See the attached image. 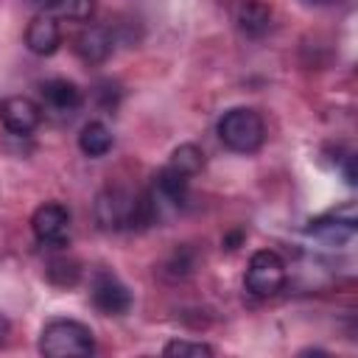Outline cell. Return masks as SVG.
I'll use <instances>...</instances> for the list:
<instances>
[{
    "instance_id": "7c38bea8",
    "label": "cell",
    "mask_w": 358,
    "mask_h": 358,
    "mask_svg": "<svg viewBox=\"0 0 358 358\" xmlns=\"http://www.w3.org/2000/svg\"><path fill=\"white\" fill-rule=\"evenodd\" d=\"M235 22L246 36H263L271 25V8L263 0H243L235 8Z\"/></svg>"
},
{
    "instance_id": "5bb4252c",
    "label": "cell",
    "mask_w": 358,
    "mask_h": 358,
    "mask_svg": "<svg viewBox=\"0 0 358 358\" xmlns=\"http://www.w3.org/2000/svg\"><path fill=\"white\" fill-rule=\"evenodd\" d=\"M173 171H179V173H185V176H196L201 168H204V151L199 148V145H193V143H185V145H179L173 154H171V162H168Z\"/></svg>"
},
{
    "instance_id": "6da1fadb",
    "label": "cell",
    "mask_w": 358,
    "mask_h": 358,
    "mask_svg": "<svg viewBox=\"0 0 358 358\" xmlns=\"http://www.w3.org/2000/svg\"><path fill=\"white\" fill-rule=\"evenodd\" d=\"M95 221L106 232L117 229H134L154 224L151 221V207L145 193H131L129 187H106L95 199Z\"/></svg>"
},
{
    "instance_id": "d6986e66",
    "label": "cell",
    "mask_w": 358,
    "mask_h": 358,
    "mask_svg": "<svg viewBox=\"0 0 358 358\" xmlns=\"http://www.w3.org/2000/svg\"><path fill=\"white\" fill-rule=\"evenodd\" d=\"M28 3H34V6H45V8H50V3H53V0H28Z\"/></svg>"
},
{
    "instance_id": "9a60e30c",
    "label": "cell",
    "mask_w": 358,
    "mask_h": 358,
    "mask_svg": "<svg viewBox=\"0 0 358 358\" xmlns=\"http://www.w3.org/2000/svg\"><path fill=\"white\" fill-rule=\"evenodd\" d=\"M50 8H53L56 17L76 20V22H87V20H92V14H95L98 0H53Z\"/></svg>"
},
{
    "instance_id": "2e32d148",
    "label": "cell",
    "mask_w": 358,
    "mask_h": 358,
    "mask_svg": "<svg viewBox=\"0 0 358 358\" xmlns=\"http://www.w3.org/2000/svg\"><path fill=\"white\" fill-rule=\"evenodd\" d=\"M162 352L165 355H215V350L210 344H204V341H182V338L168 341Z\"/></svg>"
},
{
    "instance_id": "7a4b0ae2",
    "label": "cell",
    "mask_w": 358,
    "mask_h": 358,
    "mask_svg": "<svg viewBox=\"0 0 358 358\" xmlns=\"http://www.w3.org/2000/svg\"><path fill=\"white\" fill-rule=\"evenodd\" d=\"M39 352L48 358H84L95 352V338L84 322L50 319L39 333Z\"/></svg>"
},
{
    "instance_id": "277c9868",
    "label": "cell",
    "mask_w": 358,
    "mask_h": 358,
    "mask_svg": "<svg viewBox=\"0 0 358 358\" xmlns=\"http://www.w3.org/2000/svg\"><path fill=\"white\" fill-rule=\"evenodd\" d=\"M285 280H288V266L274 249H257L249 257V266H246V274H243V285H246V291L252 296L268 299V296L282 291Z\"/></svg>"
},
{
    "instance_id": "8fae6325",
    "label": "cell",
    "mask_w": 358,
    "mask_h": 358,
    "mask_svg": "<svg viewBox=\"0 0 358 358\" xmlns=\"http://www.w3.org/2000/svg\"><path fill=\"white\" fill-rule=\"evenodd\" d=\"M25 45L36 56H50L62 45V28L53 14H36L25 28Z\"/></svg>"
},
{
    "instance_id": "5b68a950",
    "label": "cell",
    "mask_w": 358,
    "mask_h": 358,
    "mask_svg": "<svg viewBox=\"0 0 358 358\" xmlns=\"http://www.w3.org/2000/svg\"><path fill=\"white\" fill-rule=\"evenodd\" d=\"M355 227H358V215H355V204L347 201L336 210H327L316 218L308 221V235L322 241V243H347L352 235H355Z\"/></svg>"
},
{
    "instance_id": "52a82bcc",
    "label": "cell",
    "mask_w": 358,
    "mask_h": 358,
    "mask_svg": "<svg viewBox=\"0 0 358 358\" xmlns=\"http://www.w3.org/2000/svg\"><path fill=\"white\" fill-rule=\"evenodd\" d=\"M31 229L42 246H64L70 238V210L59 201H45L34 210Z\"/></svg>"
},
{
    "instance_id": "4fadbf2b",
    "label": "cell",
    "mask_w": 358,
    "mask_h": 358,
    "mask_svg": "<svg viewBox=\"0 0 358 358\" xmlns=\"http://www.w3.org/2000/svg\"><path fill=\"white\" fill-rule=\"evenodd\" d=\"M78 148H81L87 157H92V159L109 154V148H112V131L106 129V123H101V120L84 123V129H81V134H78Z\"/></svg>"
},
{
    "instance_id": "30bf717a",
    "label": "cell",
    "mask_w": 358,
    "mask_h": 358,
    "mask_svg": "<svg viewBox=\"0 0 358 358\" xmlns=\"http://www.w3.org/2000/svg\"><path fill=\"white\" fill-rule=\"evenodd\" d=\"M112 48H115V36L106 25H84L76 39H73V50L81 62L87 64H101L112 56Z\"/></svg>"
},
{
    "instance_id": "9c48e42d",
    "label": "cell",
    "mask_w": 358,
    "mask_h": 358,
    "mask_svg": "<svg viewBox=\"0 0 358 358\" xmlns=\"http://www.w3.org/2000/svg\"><path fill=\"white\" fill-rule=\"evenodd\" d=\"M0 120L11 134L28 137L42 123V106L25 95H11V98L0 101Z\"/></svg>"
},
{
    "instance_id": "8992f818",
    "label": "cell",
    "mask_w": 358,
    "mask_h": 358,
    "mask_svg": "<svg viewBox=\"0 0 358 358\" xmlns=\"http://www.w3.org/2000/svg\"><path fill=\"white\" fill-rule=\"evenodd\" d=\"M90 294H92V305L103 313V316H123L131 310V291L126 288V282L112 274L109 268H98L95 277H92V285H90Z\"/></svg>"
},
{
    "instance_id": "3957f363",
    "label": "cell",
    "mask_w": 358,
    "mask_h": 358,
    "mask_svg": "<svg viewBox=\"0 0 358 358\" xmlns=\"http://www.w3.org/2000/svg\"><path fill=\"white\" fill-rule=\"evenodd\" d=\"M221 143L235 154H255L266 140V123L252 106H232L218 120Z\"/></svg>"
},
{
    "instance_id": "ac0fdd59",
    "label": "cell",
    "mask_w": 358,
    "mask_h": 358,
    "mask_svg": "<svg viewBox=\"0 0 358 358\" xmlns=\"http://www.w3.org/2000/svg\"><path fill=\"white\" fill-rule=\"evenodd\" d=\"M305 6H333V3H338V0H302Z\"/></svg>"
},
{
    "instance_id": "ba28073f",
    "label": "cell",
    "mask_w": 358,
    "mask_h": 358,
    "mask_svg": "<svg viewBox=\"0 0 358 358\" xmlns=\"http://www.w3.org/2000/svg\"><path fill=\"white\" fill-rule=\"evenodd\" d=\"M39 98H42V112H50L53 117H73L81 109V90L78 84L67 78H48L39 84Z\"/></svg>"
},
{
    "instance_id": "e0dca14e",
    "label": "cell",
    "mask_w": 358,
    "mask_h": 358,
    "mask_svg": "<svg viewBox=\"0 0 358 358\" xmlns=\"http://www.w3.org/2000/svg\"><path fill=\"white\" fill-rule=\"evenodd\" d=\"M6 333H8V319H6L3 313H0V341L6 338Z\"/></svg>"
}]
</instances>
